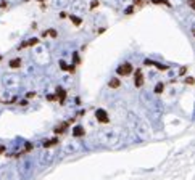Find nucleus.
<instances>
[{"label": "nucleus", "instance_id": "f257e3e1", "mask_svg": "<svg viewBox=\"0 0 195 180\" xmlns=\"http://www.w3.org/2000/svg\"><path fill=\"white\" fill-rule=\"evenodd\" d=\"M132 73V66L129 65V63H124V65H121L118 68V74L119 76H129Z\"/></svg>", "mask_w": 195, "mask_h": 180}, {"label": "nucleus", "instance_id": "f03ea898", "mask_svg": "<svg viewBox=\"0 0 195 180\" xmlns=\"http://www.w3.org/2000/svg\"><path fill=\"white\" fill-rule=\"evenodd\" d=\"M95 118H97L102 124H106V122L110 121V119H108V114H106L105 109H97V111H95Z\"/></svg>", "mask_w": 195, "mask_h": 180}, {"label": "nucleus", "instance_id": "7ed1b4c3", "mask_svg": "<svg viewBox=\"0 0 195 180\" xmlns=\"http://www.w3.org/2000/svg\"><path fill=\"white\" fill-rule=\"evenodd\" d=\"M84 2L82 0H76V2H73V5H71V10L74 11V13H82L84 11Z\"/></svg>", "mask_w": 195, "mask_h": 180}, {"label": "nucleus", "instance_id": "20e7f679", "mask_svg": "<svg viewBox=\"0 0 195 180\" xmlns=\"http://www.w3.org/2000/svg\"><path fill=\"white\" fill-rule=\"evenodd\" d=\"M134 84H136V87H142V85H144V74H142V71H140V69H137V71H136Z\"/></svg>", "mask_w": 195, "mask_h": 180}, {"label": "nucleus", "instance_id": "39448f33", "mask_svg": "<svg viewBox=\"0 0 195 180\" xmlns=\"http://www.w3.org/2000/svg\"><path fill=\"white\" fill-rule=\"evenodd\" d=\"M68 5V0H53V7L55 8H63Z\"/></svg>", "mask_w": 195, "mask_h": 180}, {"label": "nucleus", "instance_id": "423d86ee", "mask_svg": "<svg viewBox=\"0 0 195 180\" xmlns=\"http://www.w3.org/2000/svg\"><path fill=\"white\" fill-rule=\"evenodd\" d=\"M21 66V60L19 58H13V60H10V68H13V69H16V68Z\"/></svg>", "mask_w": 195, "mask_h": 180}, {"label": "nucleus", "instance_id": "0eeeda50", "mask_svg": "<svg viewBox=\"0 0 195 180\" xmlns=\"http://www.w3.org/2000/svg\"><path fill=\"white\" fill-rule=\"evenodd\" d=\"M73 135H74V137H82V135H84V129H82L81 126L74 127V130H73Z\"/></svg>", "mask_w": 195, "mask_h": 180}, {"label": "nucleus", "instance_id": "6e6552de", "mask_svg": "<svg viewBox=\"0 0 195 180\" xmlns=\"http://www.w3.org/2000/svg\"><path fill=\"white\" fill-rule=\"evenodd\" d=\"M152 3H157V5H166V7H171V2H168V0H152Z\"/></svg>", "mask_w": 195, "mask_h": 180}, {"label": "nucleus", "instance_id": "1a4fd4ad", "mask_svg": "<svg viewBox=\"0 0 195 180\" xmlns=\"http://www.w3.org/2000/svg\"><path fill=\"white\" fill-rule=\"evenodd\" d=\"M165 90V84H157V85H155V93H161V92Z\"/></svg>", "mask_w": 195, "mask_h": 180}, {"label": "nucleus", "instance_id": "9d476101", "mask_svg": "<svg viewBox=\"0 0 195 180\" xmlns=\"http://www.w3.org/2000/svg\"><path fill=\"white\" fill-rule=\"evenodd\" d=\"M110 87H111V89H118V87H119V79H111Z\"/></svg>", "mask_w": 195, "mask_h": 180}, {"label": "nucleus", "instance_id": "9b49d317", "mask_svg": "<svg viewBox=\"0 0 195 180\" xmlns=\"http://www.w3.org/2000/svg\"><path fill=\"white\" fill-rule=\"evenodd\" d=\"M71 21L74 23V26H79V24H81V18L74 16V15H71Z\"/></svg>", "mask_w": 195, "mask_h": 180}, {"label": "nucleus", "instance_id": "f8f14e48", "mask_svg": "<svg viewBox=\"0 0 195 180\" xmlns=\"http://www.w3.org/2000/svg\"><path fill=\"white\" fill-rule=\"evenodd\" d=\"M57 142H58L57 138H55V140H50V142H44V146H45V148H47V146H52V145H55Z\"/></svg>", "mask_w": 195, "mask_h": 180}, {"label": "nucleus", "instance_id": "ddd939ff", "mask_svg": "<svg viewBox=\"0 0 195 180\" xmlns=\"http://www.w3.org/2000/svg\"><path fill=\"white\" fill-rule=\"evenodd\" d=\"M187 5H189L192 10H195V0H187Z\"/></svg>", "mask_w": 195, "mask_h": 180}, {"label": "nucleus", "instance_id": "4468645a", "mask_svg": "<svg viewBox=\"0 0 195 180\" xmlns=\"http://www.w3.org/2000/svg\"><path fill=\"white\" fill-rule=\"evenodd\" d=\"M132 11H134V8H132V7H127V8H126V15H131Z\"/></svg>", "mask_w": 195, "mask_h": 180}, {"label": "nucleus", "instance_id": "2eb2a0df", "mask_svg": "<svg viewBox=\"0 0 195 180\" xmlns=\"http://www.w3.org/2000/svg\"><path fill=\"white\" fill-rule=\"evenodd\" d=\"M119 3H129V2H132V0H118Z\"/></svg>", "mask_w": 195, "mask_h": 180}, {"label": "nucleus", "instance_id": "dca6fc26", "mask_svg": "<svg viewBox=\"0 0 195 180\" xmlns=\"http://www.w3.org/2000/svg\"><path fill=\"white\" fill-rule=\"evenodd\" d=\"M3 150H5V148H3V145H0V153H2Z\"/></svg>", "mask_w": 195, "mask_h": 180}, {"label": "nucleus", "instance_id": "f3484780", "mask_svg": "<svg viewBox=\"0 0 195 180\" xmlns=\"http://www.w3.org/2000/svg\"><path fill=\"white\" fill-rule=\"evenodd\" d=\"M8 2H15V0H8Z\"/></svg>", "mask_w": 195, "mask_h": 180}]
</instances>
